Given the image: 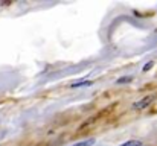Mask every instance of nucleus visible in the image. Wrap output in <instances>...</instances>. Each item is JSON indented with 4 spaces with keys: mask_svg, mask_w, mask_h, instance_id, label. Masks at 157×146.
<instances>
[{
    "mask_svg": "<svg viewBox=\"0 0 157 146\" xmlns=\"http://www.w3.org/2000/svg\"><path fill=\"white\" fill-rule=\"evenodd\" d=\"M154 99L156 96H145L144 99H140V100H137L136 103H133V110H144V108H147V107H150L153 102H154Z\"/></svg>",
    "mask_w": 157,
    "mask_h": 146,
    "instance_id": "nucleus-1",
    "label": "nucleus"
},
{
    "mask_svg": "<svg viewBox=\"0 0 157 146\" xmlns=\"http://www.w3.org/2000/svg\"><path fill=\"white\" fill-rule=\"evenodd\" d=\"M86 85L89 87V85H92V82L90 81H78V82H73L70 87L72 88H79V87H86Z\"/></svg>",
    "mask_w": 157,
    "mask_h": 146,
    "instance_id": "nucleus-2",
    "label": "nucleus"
},
{
    "mask_svg": "<svg viewBox=\"0 0 157 146\" xmlns=\"http://www.w3.org/2000/svg\"><path fill=\"white\" fill-rule=\"evenodd\" d=\"M121 146H142V142L140 140H128V142L122 143Z\"/></svg>",
    "mask_w": 157,
    "mask_h": 146,
    "instance_id": "nucleus-3",
    "label": "nucleus"
},
{
    "mask_svg": "<svg viewBox=\"0 0 157 146\" xmlns=\"http://www.w3.org/2000/svg\"><path fill=\"white\" fill-rule=\"evenodd\" d=\"M93 143H95V139H89V140L79 142V143H76V145H73V146H92Z\"/></svg>",
    "mask_w": 157,
    "mask_h": 146,
    "instance_id": "nucleus-4",
    "label": "nucleus"
},
{
    "mask_svg": "<svg viewBox=\"0 0 157 146\" xmlns=\"http://www.w3.org/2000/svg\"><path fill=\"white\" fill-rule=\"evenodd\" d=\"M131 81V78H119L117 81H116V84H127V82H130Z\"/></svg>",
    "mask_w": 157,
    "mask_h": 146,
    "instance_id": "nucleus-5",
    "label": "nucleus"
},
{
    "mask_svg": "<svg viewBox=\"0 0 157 146\" xmlns=\"http://www.w3.org/2000/svg\"><path fill=\"white\" fill-rule=\"evenodd\" d=\"M153 66H154V61H151V62L145 64V66H144V72H148V70H150V69H151Z\"/></svg>",
    "mask_w": 157,
    "mask_h": 146,
    "instance_id": "nucleus-6",
    "label": "nucleus"
}]
</instances>
